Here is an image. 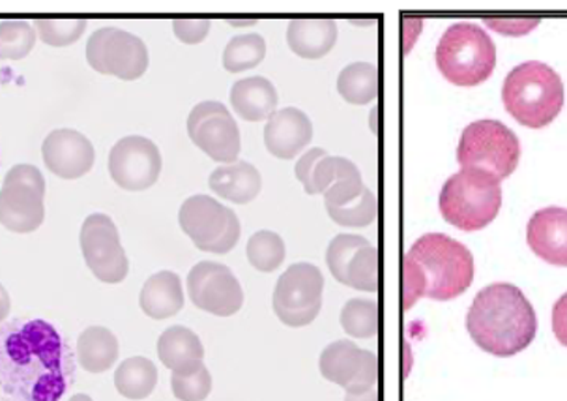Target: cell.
I'll return each instance as SVG.
<instances>
[{
  "instance_id": "4dcf8cb0",
  "label": "cell",
  "mask_w": 567,
  "mask_h": 401,
  "mask_svg": "<svg viewBox=\"0 0 567 401\" xmlns=\"http://www.w3.org/2000/svg\"><path fill=\"white\" fill-rule=\"evenodd\" d=\"M341 327L358 340H369L379 332V306L368 298H352L341 310Z\"/></svg>"
},
{
  "instance_id": "8fae6325",
  "label": "cell",
  "mask_w": 567,
  "mask_h": 401,
  "mask_svg": "<svg viewBox=\"0 0 567 401\" xmlns=\"http://www.w3.org/2000/svg\"><path fill=\"white\" fill-rule=\"evenodd\" d=\"M86 61L103 75L135 81L148 70V49L132 32L105 27L97 29L86 43Z\"/></svg>"
},
{
  "instance_id": "ba28073f",
  "label": "cell",
  "mask_w": 567,
  "mask_h": 401,
  "mask_svg": "<svg viewBox=\"0 0 567 401\" xmlns=\"http://www.w3.org/2000/svg\"><path fill=\"white\" fill-rule=\"evenodd\" d=\"M182 232L208 254H229L240 240V219L210 195H194L184 200L178 213Z\"/></svg>"
},
{
  "instance_id": "83f0119b",
  "label": "cell",
  "mask_w": 567,
  "mask_h": 401,
  "mask_svg": "<svg viewBox=\"0 0 567 401\" xmlns=\"http://www.w3.org/2000/svg\"><path fill=\"white\" fill-rule=\"evenodd\" d=\"M118 359V340L105 327L83 330L78 340V360L83 370L102 373L110 370Z\"/></svg>"
},
{
  "instance_id": "3957f363",
  "label": "cell",
  "mask_w": 567,
  "mask_h": 401,
  "mask_svg": "<svg viewBox=\"0 0 567 401\" xmlns=\"http://www.w3.org/2000/svg\"><path fill=\"white\" fill-rule=\"evenodd\" d=\"M466 329L485 353L513 357L525 351L536 338V311L519 287L493 284L474 298Z\"/></svg>"
},
{
  "instance_id": "f1b7e54d",
  "label": "cell",
  "mask_w": 567,
  "mask_h": 401,
  "mask_svg": "<svg viewBox=\"0 0 567 401\" xmlns=\"http://www.w3.org/2000/svg\"><path fill=\"white\" fill-rule=\"evenodd\" d=\"M156 384V366L145 357L126 359L115 371L116 390L127 400H145L154 392Z\"/></svg>"
},
{
  "instance_id": "8d00e7d4",
  "label": "cell",
  "mask_w": 567,
  "mask_h": 401,
  "mask_svg": "<svg viewBox=\"0 0 567 401\" xmlns=\"http://www.w3.org/2000/svg\"><path fill=\"white\" fill-rule=\"evenodd\" d=\"M210 29L212 23L208 19H175L173 23L175 37L187 45L203 42Z\"/></svg>"
},
{
  "instance_id": "9c48e42d",
  "label": "cell",
  "mask_w": 567,
  "mask_h": 401,
  "mask_svg": "<svg viewBox=\"0 0 567 401\" xmlns=\"http://www.w3.org/2000/svg\"><path fill=\"white\" fill-rule=\"evenodd\" d=\"M45 181L34 165H16L0 189V224L8 232L32 233L45 218Z\"/></svg>"
},
{
  "instance_id": "1f68e13d",
  "label": "cell",
  "mask_w": 567,
  "mask_h": 401,
  "mask_svg": "<svg viewBox=\"0 0 567 401\" xmlns=\"http://www.w3.org/2000/svg\"><path fill=\"white\" fill-rule=\"evenodd\" d=\"M265 56V38L260 34H241L227 43L224 51V68L230 73L246 72L259 66Z\"/></svg>"
},
{
  "instance_id": "9a60e30c",
  "label": "cell",
  "mask_w": 567,
  "mask_h": 401,
  "mask_svg": "<svg viewBox=\"0 0 567 401\" xmlns=\"http://www.w3.org/2000/svg\"><path fill=\"white\" fill-rule=\"evenodd\" d=\"M186 284L192 302L212 316H235L244 306L240 281L221 263H197L187 274Z\"/></svg>"
},
{
  "instance_id": "d6986e66",
  "label": "cell",
  "mask_w": 567,
  "mask_h": 401,
  "mask_svg": "<svg viewBox=\"0 0 567 401\" xmlns=\"http://www.w3.org/2000/svg\"><path fill=\"white\" fill-rule=\"evenodd\" d=\"M324 205L328 216L343 227H368L377 218V199L362 183V175L330 186L324 194Z\"/></svg>"
},
{
  "instance_id": "d590c367",
  "label": "cell",
  "mask_w": 567,
  "mask_h": 401,
  "mask_svg": "<svg viewBox=\"0 0 567 401\" xmlns=\"http://www.w3.org/2000/svg\"><path fill=\"white\" fill-rule=\"evenodd\" d=\"M171 389L176 400L205 401L212 392V376L205 364L189 371H173Z\"/></svg>"
},
{
  "instance_id": "d6a6232c",
  "label": "cell",
  "mask_w": 567,
  "mask_h": 401,
  "mask_svg": "<svg viewBox=\"0 0 567 401\" xmlns=\"http://www.w3.org/2000/svg\"><path fill=\"white\" fill-rule=\"evenodd\" d=\"M248 259L259 273H274L287 257L284 238L274 232H257L248 240Z\"/></svg>"
},
{
  "instance_id": "30bf717a",
  "label": "cell",
  "mask_w": 567,
  "mask_h": 401,
  "mask_svg": "<svg viewBox=\"0 0 567 401\" xmlns=\"http://www.w3.org/2000/svg\"><path fill=\"white\" fill-rule=\"evenodd\" d=\"M324 278L311 263H296L287 268L274 291L272 305L279 321L300 329L317 319L322 308Z\"/></svg>"
},
{
  "instance_id": "4316f807",
  "label": "cell",
  "mask_w": 567,
  "mask_h": 401,
  "mask_svg": "<svg viewBox=\"0 0 567 401\" xmlns=\"http://www.w3.org/2000/svg\"><path fill=\"white\" fill-rule=\"evenodd\" d=\"M140 305L141 310L156 321L175 317L184 308L181 278L171 270L154 274L141 289Z\"/></svg>"
},
{
  "instance_id": "ffe728a7",
  "label": "cell",
  "mask_w": 567,
  "mask_h": 401,
  "mask_svg": "<svg viewBox=\"0 0 567 401\" xmlns=\"http://www.w3.org/2000/svg\"><path fill=\"white\" fill-rule=\"evenodd\" d=\"M313 140V122L298 107H285L274 113L265 126L268 153L281 160H292L306 151Z\"/></svg>"
},
{
  "instance_id": "cb8c5ba5",
  "label": "cell",
  "mask_w": 567,
  "mask_h": 401,
  "mask_svg": "<svg viewBox=\"0 0 567 401\" xmlns=\"http://www.w3.org/2000/svg\"><path fill=\"white\" fill-rule=\"evenodd\" d=\"M278 91L266 78H246L236 81L230 91V104L238 115L248 122H260L278 110Z\"/></svg>"
},
{
  "instance_id": "7c38bea8",
  "label": "cell",
  "mask_w": 567,
  "mask_h": 401,
  "mask_svg": "<svg viewBox=\"0 0 567 401\" xmlns=\"http://www.w3.org/2000/svg\"><path fill=\"white\" fill-rule=\"evenodd\" d=\"M187 134L214 162L233 164L240 156V130L221 102H200L187 116Z\"/></svg>"
},
{
  "instance_id": "5b68a950",
  "label": "cell",
  "mask_w": 567,
  "mask_h": 401,
  "mask_svg": "<svg viewBox=\"0 0 567 401\" xmlns=\"http://www.w3.org/2000/svg\"><path fill=\"white\" fill-rule=\"evenodd\" d=\"M439 205L442 216L453 227L480 232L501 213V183L487 171L461 169L447 178Z\"/></svg>"
},
{
  "instance_id": "d4e9b609",
  "label": "cell",
  "mask_w": 567,
  "mask_h": 401,
  "mask_svg": "<svg viewBox=\"0 0 567 401\" xmlns=\"http://www.w3.org/2000/svg\"><path fill=\"white\" fill-rule=\"evenodd\" d=\"M338 42V24L332 19H295L287 29V43L302 59H322Z\"/></svg>"
},
{
  "instance_id": "f35d334b",
  "label": "cell",
  "mask_w": 567,
  "mask_h": 401,
  "mask_svg": "<svg viewBox=\"0 0 567 401\" xmlns=\"http://www.w3.org/2000/svg\"><path fill=\"white\" fill-rule=\"evenodd\" d=\"M344 401H379V392H377V387L362 390V392H347Z\"/></svg>"
},
{
  "instance_id": "2e32d148",
  "label": "cell",
  "mask_w": 567,
  "mask_h": 401,
  "mask_svg": "<svg viewBox=\"0 0 567 401\" xmlns=\"http://www.w3.org/2000/svg\"><path fill=\"white\" fill-rule=\"evenodd\" d=\"M110 173L113 181L127 192L151 188L162 173L159 148L148 137L127 135L111 148Z\"/></svg>"
},
{
  "instance_id": "484cf974",
  "label": "cell",
  "mask_w": 567,
  "mask_h": 401,
  "mask_svg": "<svg viewBox=\"0 0 567 401\" xmlns=\"http://www.w3.org/2000/svg\"><path fill=\"white\" fill-rule=\"evenodd\" d=\"M157 357L171 371H189L205 364V347L199 336L186 327H169L157 340Z\"/></svg>"
},
{
  "instance_id": "7402d4cb",
  "label": "cell",
  "mask_w": 567,
  "mask_h": 401,
  "mask_svg": "<svg viewBox=\"0 0 567 401\" xmlns=\"http://www.w3.org/2000/svg\"><path fill=\"white\" fill-rule=\"evenodd\" d=\"M295 171L296 178L309 195H324L338 181L360 175V169L350 160L330 156L324 148H309Z\"/></svg>"
},
{
  "instance_id": "7a4b0ae2",
  "label": "cell",
  "mask_w": 567,
  "mask_h": 401,
  "mask_svg": "<svg viewBox=\"0 0 567 401\" xmlns=\"http://www.w3.org/2000/svg\"><path fill=\"white\" fill-rule=\"evenodd\" d=\"M474 280V257L465 244L444 233H427L412 244L403 261V308L417 298L452 300L463 295Z\"/></svg>"
},
{
  "instance_id": "f546056e",
  "label": "cell",
  "mask_w": 567,
  "mask_h": 401,
  "mask_svg": "<svg viewBox=\"0 0 567 401\" xmlns=\"http://www.w3.org/2000/svg\"><path fill=\"white\" fill-rule=\"evenodd\" d=\"M338 91L349 104H371L379 94V70L369 62H352L339 73Z\"/></svg>"
},
{
  "instance_id": "60d3db41",
  "label": "cell",
  "mask_w": 567,
  "mask_h": 401,
  "mask_svg": "<svg viewBox=\"0 0 567 401\" xmlns=\"http://www.w3.org/2000/svg\"><path fill=\"white\" fill-rule=\"evenodd\" d=\"M70 401H94V400H92L91 395L75 394V395H73L72 400H70Z\"/></svg>"
},
{
  "instance_id": "8992f818",
  "label": "cell",
  "mask_w": 567,
  "mask_h": 401,
  "mask_svg": "<svg viewBox=\"0 0 567 401\" xmlns=\"http://www.w3.org/2000/svg\"><path fill=\"white\" fill-rule=\"evenodd\" d=\"M435 59L436 66L450 83L476 86L495 72V42L477 24L455 23L442 34Z\"/></svg>"
},
{
  "instance_id": "836d02e7",
  "label": "cell",
  "mask_w": 567,
  "mask_h": 401,
  "mask_svg": "<svg viewBox=\"0 0 567 401\" xmlns=\"http://www.w3.org/2000/svg\"><path fill=\"white\" fill-rule=\"evenodd\" d=\"M37 27L23 19L0 21V59L19 61L31 53L37 43Z\"/></svg>"
},
{
  "instance_id": "5bb4252c",
  "label": "cell",
  "mask_w": 567,
  "mask_h": 401,
  "mask_svg": "<svg viewBox=\"0 0 567 401\" xmlns=\"http://www.w3.org/2000/svg\"><path fill=\"white\" fill-rule=\"evenodd\" d=\"M327 265L333 278L357 291L379 289V251L360 235H338L327 249Z\"/></svg>"
},
{
  "instance_id": "6da1fadb",
  "label": "cell",
  "mask_w": 567,
  "mask_h": 401,
  "mask_svg": "<svg viewBox=\"0 0 567 401\" xmlns=\"http://www.w3.org/2000/svg\"><path fill=\"white\" fill-rule=\"evenodd\" d=\"M73 378L61 332L42 319L0 325V390L12 401H59Z\"/></svg>"
},
{
  "instance_id": "603a6c76",
  "label": "cell",
  "mask_w": 567,
  "mask_h": 401,
  "mask_svg": "<svg viewBox=\"0 0 567 401\" xmlns=\"http://www.w3.org/2000/svg\"><path fill=\"white\" fill-rule=\"evenodd\" d=\"M208 186L214 194L230 203L248 205L260 194L262 178L255 165L236 160L233 164L219 165L218 169L212 171Z\"/></svg>"
},
{
  "instance_id": "52a82bcc",
  "label": "cell",
  "mask_w": 567,
  "mask_h": 401,
  "mask_svg": "<svg viewBox=\"0 0 567 401\" xmlns=\"http://www.w3.org/2000/svg\"><path fill=\"white\" fill-rule=\"evenodd\" d=\"M519 160V137L498 121L472 122L458 141L461 169L487 171L498 183L517 169Z\"/></svg>"
},
{
  "instance_id": "74e56055",
  "label": "cell",
  "mask_w": 567,
  "mask_h": 401,
  "mask_svg": "<svg viewBox=\"0 0 567 401\" xmlns=\"http://www.w3.org/2000/svg\"><path fill=\"white\" fill-rule=\"evenodd\" d=\"M553 330L561 346L567 347V292L560 297L553 310Z\"/></svg>"
},
{
  "instance_id": "44dd1931",
  "label": "cell",
  "mask_w": 567,
  "mask_h": 401,
  "mask_svg": "<svg viewBox=\"0 0 567 401\" xmlns=\"http://www.w3.org/2000/svg\"><path fill=\"white\" fill-rule=\"evenodd\" d=\"M532 251L555 267H567V208L547 207L532 216L526 229Z\"/></svg>"
},
{
  "instance_id": "ac0fdd59",
  "label": "cell",
  "mask_w": 567,
  "mask_h": 401,
  "mask_svg": "<svg viewBox=\"0 0 567 401\" xmlns=\"http://www.w3.org/2000/svg\"><path fill=\"white\" fill-rule=\"evenodd\" d=\"M43 162L56 177L75 181L92 169L96 153L91 140L75 130H55L42 145Z\"/></svg>"
},
{
  "instance_id": "ab89813d",
  "label": "cell",
  "mask_w": 567,
  "mask_h": 401,
  "mask_svg": "<svg viewBox=\"0 0 567 401\" xmlns=\"http://www.w3.org/2000/svg\"><path fill=\"white\" fill-rule=\"evenodd\" d=\"M8 313H10V295L4 287L0 286V322L7 319Z\"/></svg>"
},
{
  "instance_id": "e575fe53",
  "label": "cell",
  "mask_w": 567,
  "mask_h": 401,
  "mask_svg": "<svg viewBox=\"0 0 567 401\" xmlns=\"http://www.w3.org/2000/svg\"><path fill=\"white\" fill-rule=\"evenodd\" d=\"M38 37L53 48H66L78 42L86 29L85 19H38Z\"/></svg>"
},
{
  "instance_id": "277c9868",
  "label": "cell",
  "mask_w": 567,
  "mask_h": 401,
  "mask_svg": "<svg viewBox=\"0 0 567 401\" xmlns=\"http://www.w3.org/2000/svg\"><path fill=\"white\" fill-rule=\"evenodd\" d=\"M507 113L528 128H544L564 105L560 75L544 62L530 61L513 68L502 86Z\"/></svg>"
},
{
  "instance_id": "e0dca14e",
  "label": "cell",
  "mask_w": 567,
  "mask_h": 401,
  "mask_svg": "<svg viewBox=\"0 0 567 401\" xmlns=\"http://www.w3.org/2000/svg\"><path fill=\"white\" fill-rule=\"evenodd\" d=\"M322 378L347 392H362L377 387L379 360L371 351L360 349L354 341H333L320 354Z\"/></svg>"
},
{
  "instance_id": "4fadbf2b",
  "label": "cell",
  "mask_w": 567,
  "mask_h": 401,
  "mask_svg": "<svg viewBox=\"0 0 567 401\" xmlns=\"http://www.w3.org/2000/svg\"><path fill=\"white\" fill-rule=\"evenodd\" d=\"M81 251L86 267L103 284H121L130 263L122 248L118 229L107 214H91L81 227Z\"/></svg>"
}]
</instances>
